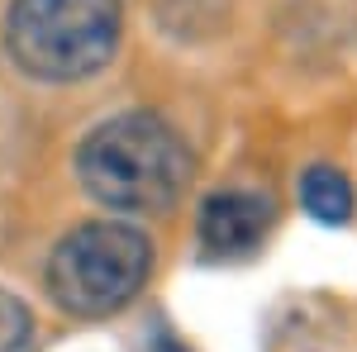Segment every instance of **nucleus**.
Here are the masks:
<instances>
[{
	"label": "nucleus",
	"instance_id": "f257e3e1",
	"mask_svg": "<svg viewBox=\"0 0 357 352\" xmlns=\"http://www.w3.org/2000/svg\"><path fill=\"white\" fill-rule=\"evenodd\" d=\"M77 176L100 205L124 210V215H143V210L172 205L186 190L191 148L162 114L129 109V114L96 124L82 138Z\"/></svg>",
	"mask_w": 357,
	"mask_h": 352
},
{
	"label": "nucleus",
	"instance_id": "f03ea898",
	"mask_svg": "<svg viewBox=\"0 0 357 352\" xmlns=\"http://www.w3.org/2000/svg\"><path fill=\"white\" fill-rule=\"evenodd\" d=\"M119 0H15L5 43L33 82H86L119 48Z\"/></svg>",
	"mask_w": 357,
	"mask_h": 352
},
{
	"label": "nucleus",
	"instance_id": "7ed1b4c3",
	"mask_svg": "<svg viewBox=\"0 0 357 352\" xmlns=\"http://www.w3.org/2000/svg\"><path fill=\"white\" fill-rule=\"evenodd\" d=\"M153 247L134 224H82L53 247L48 296L77 319H105L143 291Z\"/></svg>",
	"mask_w": 357,
	"mask_h": 352
},
{
	"label": "nucleus",
	"instance_id": "20e7f679",
	"mask_svg": "<svg viewBox=\"0 0 357 352\" xmlns=\"http://www.w3.org/2000/svg\"><path fill=\"white\" fill-rule=\"evenodd\" d=\"M272 205L252 190H215L200 205V247L210 257H243L267 238Z\"/></svg>",
	"mask_w": 357,
	"mask_h": 352
},
{
	"label": "nucleus",
	"instance_id": "39448f33",
	"mask_svg": "<svg viewBox=\"0 0 357 352\" xmlns=\"http://www.w3.org/2000/svg\"><path fill=\"white\" fill-rule=\"evenodd\" d=\"M301 205L319 224H348L353 219V186L338 167H310L301 176Z\"/></svg>",
	"mask_w": 357,
	"mask_h": 352
},
{
	"label": "nucleus",
	"instance_id": "423d86ee",
	"mask_svg": "<svg viewBox=\"0 0 357 352\" xmlns=\"http://www.w3.org/2000/svg\"><path fill=\"white\" fill-rule=\"evenodd\" d=\"M33 319H29L24 300H15L10 291H0V352H24Z\"/></svg>",
	"mask_w": 357,
	"mask_h": 352
}]
</instances>
